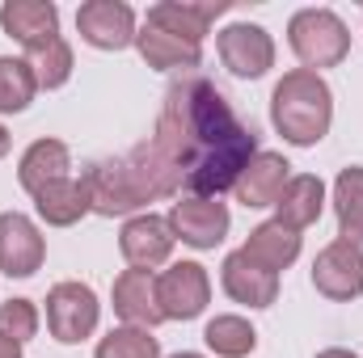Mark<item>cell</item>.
<instances>
[{
    "label": "cell",
    "instance_id": "6da1fadb",
    "mask_svg": "<svg viewBox=\"0 0 363 358\" xmlns=\"http://www.w3.org/2000/svg\"><path fill=\"white\" fill-rule=\"evenodd\" d=\"M152 144L182 169L194 198H220L258 156L254 127L237 118L224 89H216L203 72H182L165 89Z\"/></svg>",
    "mask_w": 363,
    "mask_h": 358
},
{
    "label": "cell",
    "instance_id": "7a4b0ae2",
    "mask_svg": "<svg viewBox=\"0 0 363 358\" xmlns=\"http://www.w3.org/2000/svg\"><path fill=\"white\" fill-rule=\"evenodd\" d=\"M271 122L291 148L321 144L334 122V89L325 85V76L308 68L287 72L271 93Z\"/></svg>",
    "mask_w": 363,
    "mask_h": 358
},
{
    "label": "cell",
    "instance_id": "3957f363",
    "mask_svg": "<svg viewBox=\"0 0 363 358\" xmlns=\"http://www.w3.org/2000/svg\"><path fill=\"white\" fill-rule=\"evenodd\" d=\"M287 42L296 59L321 76V68H338L351 55V30L334 8H300L287 21Z\"/></svg>",
    "mask_w": 363,
    "mask_h": 358
},
{
    "label": "cell",
    "instance_id": "277c9868",
    "mask_svg": "<svg viewBox=\"0 0 363 358\" xmlns=\"http://www.w3.org/2000/svg\"><path fill=\"white\" fill-rule=\"evenodd\" d=\"M97 316L101 304L89 282H55L47 291V329L60 346H81L85 337H93Z\"/></svg>",
    "mask_w": 363,
    "mask_h": 358
},
{
    "label": "cell",
    "instance_id": "5b68a950",
    "mask_svg": "<svg viewBox=\"0 0 363 358\" xmlns=\"http://www.w3.org/2000/svg\"><path fill=\"white\" fill-rule=\"evenodd\" d=\"M216 51L220 64L241 76V81H258L274 68V38L258 25V21H233L216 34Z\"/></svg>",
    "mask_w": 363,
    "mask_h": 358
},
{
    "label": "cell",
    "instance_id": "8992f818",
    "mask_svg": "<svg viewBox=\"0 0 363 358\" xmlns=\"http://www.w3.org/2000/svg\"><path fill=\"white\" fill-rule=\"evenodd\" d=\"M157 299L165 321H194L211 304V278L199 262H174L157 274Z\"/></svg>",
    "mask_w": 363,
    "mask_h": 358
},
{
    "label": "cell",
    "instance_id": "52a82bcc",
    "mask_svg": "<svg viewBox=\"0 0 363 358\" xmlns=\"http://www.w3.org/2000/svg\"><path fill=\"white\" fill-rule=\"evenodd\" d=\"M313 287L334 299V304H351L363 295V245H351V241H330L317 262H313Z\"/></svg>",
    "mask_w": 363,
    "mask_h": 358
},
{
    "label": "cell",
    "instance_id": "ba28073f",
    "mask_svg": "<svg viewBox=\"0 0 363 358\" xmlns=\"http://www.w3.org/2000/svg\"><path fill=\"white\" fill-rule=\"evenodd\" d=\"M77 30L81 38L97 47V51H123V47H135V8L123 4V0H85L77 8Z\"/></svg>",
    "mask_w": 363,
    "mask_h": 358
},
{
    "label": "cell",
    "instance_id": "9c48e42d",
    "mask_svg": "<svg viewBox=\"0 0 363 358\" xmlns=\"http://www.w3.org/2000/svg\"><path fill=\"white\" fill-rule=\"evenodd\" d=\"M165 219H169L174 236L190 249H216L228 236V224H233V215L220 198H194V194L174 202Z\"/></svg>",
    "mask_w": 363,
    "mask_h": 358
},
{
    "label": "cell",
    "instance_id": "30bf717a",
    "mask_svg": "<svg viewBox=\"0 0 363 358\" xmlns=\"http://www.w3.org/2000/svg\"><path fill=\"white\" fill-rule=\"evenodd\" d=\"M85 185H89L93 215L114 219V215H135L140 207H148L135 178H131V169H127V161H97V165H89Z\"/></svg>",
    "mask_w": 363,
    "mask_h": 358
},
{
    "label": "cell",
    "instance_id": "8fae6325",
    "mask_svg": "<svg viewBox=\"0 0 363 358\" xmlns=\"http://www.w3.org/2000/svg\"><path fill=\"white\" fill-rule=\"evenodd\" d=\"M174 245H178V236H174L169 219H165V215H152V211L131 215V219L123 224V232H118V249H123L127 266H135V270L165 266L169 253H174Z\"/></svg>",
    "mask_w": 363,
    "mask_h": 358
},
{
    "label": "cell",
    "instance_id": "7c38bea8",
    "mask_svg": "<svg viewBox=\"0 0 363 358\" xmlns=\"http://www.w3.org/2000/svg\"><path fill=\"white\" fill-rule=\"evenodd\" d=\"M43 258H47V241L38 224L21 211H4L0 215V270L9 278H30L43 270Z\"/></svg>",
    "mask_w": 363,
    "mask_h": 358
},
{
    "label": "cell",
    "instance_id": "4fadbf2b",
    "mask_svg": "<svg viewBox=\"0 0 363 358\" xmlns=\"http://www.w3.org/2000/svg\"><path fill=\"white\" fill-rule=\"evenodd\" d=\"M114 316L123 325H135V329H157L165 321L161 312V299H157V274L152 270H135L127 266L118 278H114Z\"/></svg>",
    "mask_w": 363,
    "mask_h": 358
},
{
    "label": "cell",
    "instance_id": "5bb4252c",
    "mask_svg": "<svg viewBox=\"0 0 363 358\" xmlns=\"http://www.w3.org/2000/svg\"><path fill=\"white\" fill-rule=\"evenodd\" d=\"M220 13H228V0H161V4H152L144 13V21L157 25V30L178 34L186 42H194V47H203L211 21Z\"/></svg>",
    "mask_w": 363,
    "mask_h": 358
},
{
    "label": "cell",
    "instance_id": "9a60e30c",
    "mask_svg": "<svg viewBox=\"0 0 363 358\" xmlns=\"http://www.w3.org/2000/svg\"><path fill=\"white\" fill-rule=\"evenodd\" d=\"M0 25L26 51H38L51 38H60V8L51 0H4L0 4Z\"/></svg>",
    "mask_w": 363,
    "mask_h": 358
},
{
    "label": "cell",
    "instance_id": "2e32d148",
    "mask_svg": "<svg viewBox=\"0 0 363 358\" xmlns=\"http://www.w3.org/2000/svg\"><path fill=\"white\" fill-rule=\"evenodd\" d=\"M220 287L233 304H245V308H271L279 299V274L262 270L258 262H250L241 249L224 258L220 266Z\"/></svg>",
    "mask_w": 363,
    "mask_h": 358
},
{
    "label": "cell",
    "instance_id": "e0dca14e",
    "mask_svg": "<svg viewBox=\"0 0 363 358\" xmlns=\"http://www.w3.org/2000/svg\"><path fill=\"white\" fill-rule=\"evenodd\" d=\"M287 181H291V165H287L279 152H258V156L245 165V173L237 178L233 194H237L241 207L262 211V207H274V202H279V194H283Z\"/></svg>",
    "mask_w": 363,
    "mask_h": 358
},
{
    "label": "cell",
    "instance_id": "ac0fdd59",
    "mask_svg": "<svg viewBox=\"0 0 363 358\" xmlns=\"http://www.w3.org/2000/svg\"><path fill=\"white\" fill-rule=\"evenodd\" d=\"M127 169H131V178L140 185V194H144V202H157V198H174L182 185V169L157 148V144H135L127 156Z\"/></svg>",
    "mask_w": 363,
    "mask_h": 358
},
{
    "label": "cell",
    "instance_id": "d6986e66",
    "mask_svg": "<svg viewBox=\"0 0 363 358\" xmlns=\"http://www.w3.org/2000/svg\"><path fill=\"white\" fill-rule=\"evenodd\" d=\"M135 51L144 55V64L148 68H157V72H199V64H203V47H194V42H186L178 34H169V30H157V25H140V34H135Z\"/></svg>",
    "mask_w": 363,
    "mask_h": 358
},
{
    "label": "cell",
    "instance_id": "ffe728a7",
    "mask_svg": "<svg viewBox=\"0 0 363 358\" xmlns=\"http://www.w3.org/2000/svg\"><path fill=\"white\" fill-rule=\"evenodd\" d=\"M321 211H325V181L313 178V173H296L274 202V224H283L291 232H304L321 219Z\"/></svg>",
    "mask_w": 363,
    "mask_h": 358
},
{
    "label": "cell",
    "instance_id": "44dd1931",
    "mask_svg": "<svg viewBox=\"0 0 363 358\" xmlns=\"http://www.w3.org/2000/svg\"><path fill=\"white\" fill-rule=\"evenodd\" d=\"M34 211H38V219L47 224V228H72V224H81L85 215H89V185L85 178H64V181H51V185H43L38 194H34Z\"/></svg>",
    "mask_w": 363,
    "mask_h": 358
},
{
    "label": "cell",
    "instance_id": "7402d4cb",
    "mask_svg": "<svg viewBox=\"0 0 363 358\" xmlns=\"http://www.w3.org/2000/svg\"><path fill=\"white\" fill-rule=\"evenodd\" d=\"M68 169H72V152H68V144H64V139H34V144L21 152L17 181H21V190L38 194V190H43V185H51V181L72 178Z\"/></svg>",
    "mask_w": 363,
    "mask_h": 358
},
{
    "label": "cell",
    "instance_id": "603a6c76",
    "mask_svg": "<svg viewBox=\"0 0 363 358\" xmlns=\"http://www.w3.org/2000/svg\"><path fill=\"white\" fill-rule=\"evenodd\" d=\"M241 253H245L250 262H258L262 270L279 274V270H287L296 258H300V232H291V228L267 219V224H258V228L250 232V241H245Z\"/></svg>",
    "mask_w": 363,
    "mask_h": 358
},
{
    "label": "cell",
    "instance_id": "cb8c5ba5",
    "mask_svg": "<svg viewBox=\"0 0 363 358\" xmlns=\"http://www.w3.org/2000/svg\"><path fill=\"white\" fill-rule=\"evenodd\" d=\"M334 215H338V236L363 245V165H347L334 181Z\"/></svg>",
    "mask_w": 363,
    "mask_h": 358
},
{
    "label": "cell",
    "instance_id": "d4e9b609",
    "mask_svg": "<svg viewBox=\"0 0 363 358\" xmlns=\"http://www.w3.org/2000/svg\"><path fill=\"white\" fill-rule=\"evenodd\" d=\"M203 342L220 358H245L258 350V333L245 316H211L207 329H203Z\"/></svg>",
    "mask_w": 363,
    "mask_h": 358
},
{
    "label": "cell",
    "instance_id": "484cf974",
    "mask_svg": "<svg viewBox=\"0 0 363 358\" xmlns=\"http://www.w3.org/2000/svg\"><path fill=\"white\" fill-rule=\"evenodd\" d=\"M26 64H30L38 89H64L68 76H72V47H68L64 34H60V38H51L47 47L26 51Z\"/></svg>",
    "mask_w": 363,
    "mask_h": 358
},
{
    "label": "cell",
    "instance_id": "4316f807",
    "mask_svg": "<svg viewBox=\"0 0 363 358\" xmlns=\"http://www.w3.org/2000/svg\"><path fill=\"white\" fill-rule=\"evenodd\" d=\"M38 93V81L26 59L0 55V114H21Z\"/></svg>",
    "mask_w": 363,
    "mask_h": 358
},
{
    "label": "cell",
    "instance_id": "83f0119b",
    "mask_svg": "<svg viewBox=\"0 0 363 358\" xmlns=\"http://www.w3.org/2000/svg\"><path fill=\"white\" fill-rule=\"evenodd\" d=\"M93 358H161V342L152 337V329H135V325H118L110 329Z\"/></svg>",
    "mask_w": 363,
    "mask_h": 358
},
{
    "label": "cell",
    "instance_id": "f1b7e54d",
    "mask_svg": "<svg viewBox=\"0 0 363 358\" xmlns=\"http://www.w3.org/2000/svg\"><path fill=\"white\" fill-rule=\"evenodd\" d=\"M0 333L13 337L17 346H26L38 333V308H34V299H9V304H0Z\"/></svg>",
    "mask_w": 363,
    "mask_h": 358
},
{
    "label": "cell",
    "instance_id": "f546056e",
    "mask_svg": "<svg viewBox=\"0 0 363 358\" xmlns=\"http://www.w3.org/2000/svg\"><path fill=\"white\" fill-rule=\"evenodd\" d=\"M0 358H21V346L13 337H4V333H0Z\"/></svg>",
    "mask_w": 363,
    "mask_h": 358
},
{
    "label": "cell",
    "instance_id": "4dcf8cb0",
    "mask_svg": "<svg viewBox=\"0 0 363 358\" xmlns=\"http://www.w3.org/2000/svg\"><path fill=\"white\" fill-rule=\"evenodd\" d=\"M317 358H359L355 350H347V346H330V350H321Z\"/></svg>",
    "mask_w": 363,
    "mask_h": 358
},
{
    "label": "cell",
    "instance_id": "1f68e13d",
    "mask_svg": "<svg viewBox=\"0 0 363 358\" xmlns=\"http://www.w3.org/2000/svg\"><path fill=\"white\" fill-rule=\"evenodd\" d=\"M4 156H9V131L0 127V161H4Z\"/></svg>",
    "mask_w": 363,
    "mask_h": 358
},
{
    "label": "cell",
    "instance_id": "d6a6232c",
    "mask_svg": "<svg viewBox=\"0 0 363 358\" xmlns=\"http://www.w3.org/2000/svg\"><path fill=\"white\" fill-rule=\"evenodd\" d=\"M174 358H203V354H190V350H182V354H174Z\"/></svg>",
    "mask_w": 363,
    "mask_h": 358
}]
</instances>
